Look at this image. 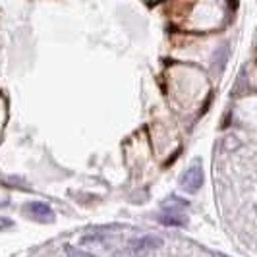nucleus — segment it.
<instances>
[{
  "instance_id": "nucleus-2",
  "label": "nucleus",
  "mask_w": 257,
  "mask_h": 257,
  "mask_svg": "<svg viewBox=\"0 0 257 257\" xmlns=\"http://www.w3.org/2000/svg\"><path fill=\"white\" fill-rule=\"evenodd\" d=\"M203 182H205L203 167L197 163V165H192V167L182 174L180 188H182V192H186V193H195V192H199V190H201Z\"/></svg>"
},
{
  "instance_id": "nucleus-3",
  "label": "nucleus",
  "mask_w": 257,
  "mask_h": 257,
  "mask_svg": "<svg viewBox=\"0 0 257 257\" xmlns=\"http://www.w3.org/2000/svg\"><path fill=\"white\" fill-rule=\"evenodd\" d=\"M24 209H26L27 215L33 220H37V222H52L54 220V211L43 201H31Z\"/></svg>"
},
{
  "instance_id": "nucleus-5",
  "label": "nucleus",
  "mask_w": 257,
  "mask_h": 257,
  "mask_svg": "<svg viewBox=\"0 0 257 257\" xmlns=\"http://www.w3.org/2000/svg\"><path fill=\"white\" fill-rule=\"evenodd\" d=\"M66 251L70 253V257H93L91 253H83V251H79V249H76V247H66Z\"/></svg>"
},
{
  "instance_id": "nucleus-1",
  "label": "nucleus",
  "mask_w": 257,
  "mask_h": 257,
  "mask_svg": "<svg viewBox=\"0 0 257 257\" xmlns=\"http://www.w3.org/2000/svg\"><path fill=\"white\" fill-rule=\"evenodd\" d=\"M165 244V240L161 236H155V234H145L142 238H136L132 240L128 245V255L130 257H145L149 253L157 251L161 245Z\"/></svg>"
},
{
  "instance_id": "nucleus-4",
  "label": "nucleus",
  "mask_w": 257,
  "mask_h": 257,
  "mask_svg": "<svg viewBox=\"0 0 257 257\" xmlns=\"http://www.w3.org/2000/svg\"><path fill=\"white\" fill-rule=\"evenodd\" d=\"M159 220L165 226H186L188 224V217L182 213L180 209H165V213L159 215Z\"/></svg>"
},
{
  "instance_id": "nucleus-6",
  "label": "nucleus",
  "mask_w": 257,
  "mask_h": 257,
  "mask_svg": "<svg viewBox=\"0 0 257 257\" xmlns=\"http://www.w3.org/2000/svg\"><path fill=\"white\" fill-rule=\"evenodd\" d=\"M14 226V222L10 219H4V217H0V230H4V228H10Z\"/></svg>"
}]
</instances>
